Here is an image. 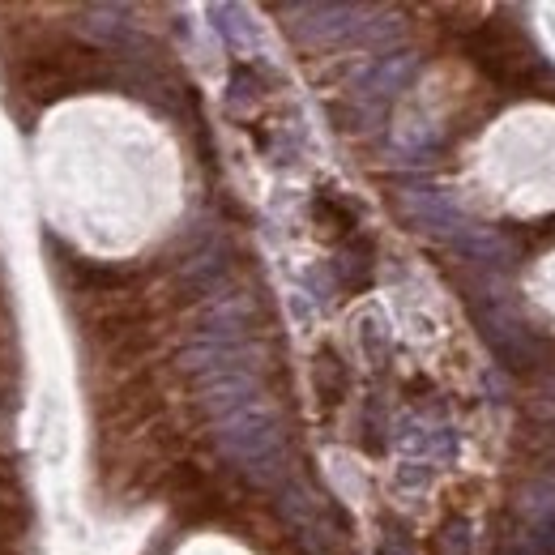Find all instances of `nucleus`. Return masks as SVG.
<instances>
[{
  "label": "nucleus",
  "instance_id": "4",
  "mask_svg": "<svg viewBox=\"0 0 555 555\" xmlns=\"http://www.w3.org/2000/svg\"><path fill=\"white\" fill-rule=\"evenodd\" d=\"M312 380H316V393H321L325 406L342 402V393H346V363L333 351H321V355H316V363H312Z\"/></svg>",
  "mask_w": 555,
  "mask_h": 555
},
{
  "label": "nucleus",
  "instance_id": "8",
  "mask_svg": "<svg viewBox=\"0 0 555 555\" xmlns=\"http://www.w3.org/2000/svg\"><path fill=\"white\" fill-rule=\"evenodd\" d=\"M543 227H547V240H555V218H547Z\"/></svg>",
  "mask_w": 555,
  "mask_h": 555
},
{
  "label": "nucleus",
  "instance_id": "5",
  "mask_svg": "<svg viewBox=\"0 0 555 555\" xmlns=\"http://www.w3.org/2000/svg\"><path fill=\"white\" fill-rule=\"evenodd\" d=\"M312 214H316V222H321V231H329V235H342V231H351L355 227V218L342 210V205H333L329 197H321L312 205Z\"/></svg>",
  "mask_w": 555,
  "mask_h": 555
},
{
  "label": "nucleus",
  "instance_id": "2",
  "mask_svg": "<svg viewBox=\"0 0 555 555\" xmlns=\"http://www.w3.org/2000/svg\"><path fill=\"white\" fill-rule=\"evenodd\" d=\"M470 60L479 65L491 82L504 86V90H538L543 77L551 73L547 60L534 52L530 39L521 30L504 26V22H487L470 35Z\"/></svg>",
  "mask_w": 555,
  "mask_h": 555
},
{
  "label": "nucleus",
  "instance_id": "3",
  "mask_svg": "<svg viewBox=\"0 0 555 555\" xmlns=\"http://www.w3.org/2000/svg\"><path fill=\"white\" fill-rule=\"evenodd\" d=\"M479 321H483L487 342L496 346V355L509 359V368H534V363H538L534 333L521 325L517 316H509V312H479Z\"/></svg>",
  "mask_w": 555,
  "mask_h": 555
},
{
  "label": "nucleus",
  "instance_id": "7",
  "mask_svg": "<svg viewBox=\"0 0 555 555\" xmlns=\"http://www.w3.org/2000/svg\"><path fill=\"white\" fill-rule=\"evenodd\" d=\"M466 530H470L466 521H462V517H453L449 526L440 530L436 551H440V555H470V534H466Z\"/></svg>",
  "mask_w": 555,
  "mask_h": 555
},
{
  "label": "nucleus",
  "instance_id": "1",
  "mask_svg": "<svg viewBox=\"0 0 555 555\" xmlns=\"http://www.w3.org/2000/svg\"><path fill=\"white\" fill-rule=\"evenodd\" d=\"M107 82V60L99 47H86V43H73V39H56L52 47H39L30 52L18 69V86L30 103H52V99H65L73 90H86V86H103Z\"/></svg>",
  "mask_w": 555,
  "mask_h": 555
},
{
  "label": "nucleus",
  "instance_id": "6",
  "mask_svg": "<svg viewBox=\"0 0 555 555\" xmlns=\"http://www.w3.org/2000/svg\"><path fill=\"white\" fill-rule=\"evenodd\" d=\"M18 483L0 487V551H13V534H18V509H13Z\"/></svg>",
  "mask_w": 555,
  "mask_h": 555
}]
</instances>
